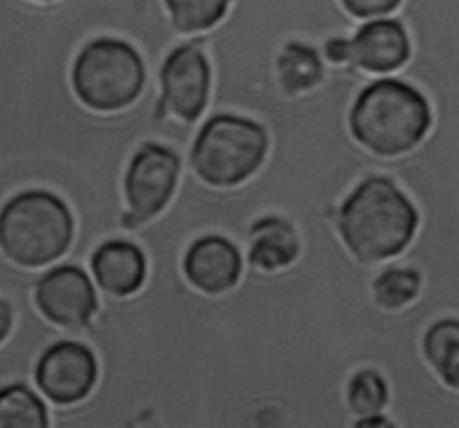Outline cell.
I'll use <instances>...</instances> for the list:
<instances>
[{
	"label": "cell",
	"instance_id": "1",
	"mask_svg": "<svg viewBox=\"0 0 459 428\" xmlns=\"http://www.w3.org/2000/svg\"><path fill=\"white\" fill-rule=\"evenodd\" d=\"M336 233L363 267L393 260L420 229V209L385 173L363 175L336 206Z\"/></svg>",
	"mask_w": 459,
	"mask_h": 428
},
{
	"label": "cell",
	"instance_id": "2",
	"mask_svg": "<svg viewBox=\"0 0 459 428\" xmlns=\"http://www.w3.org/2000/svg\"><path fill=\"white\" fill-rule=\"evenodd\" d=\"M433 126L429 97L397 74L372 76L352 99L348 128L354 142L377 157L415 151Z\"/></svg>",
	"mask_w": 459,
	"mask_h": 428
},
{
	"label": "cell",
	"instance_id": "3",
	"mask_svg": "<svg viewBox=\"0 0 459 428\" xmlns=\"http://www.w3.org/2000/svg\"><path fill=\"white\" fill-rule=\"evenodd\" d=\"M213 90L209 54L188 40H178L161 58L157 72V97L143 128V142L155 139L173 146L186 164L193 133L206 117Z\"/></svg>",
	"mask_w": 459,
	"mask_h": 428
},
{
	"label": "cell",
	"instance_id": "4",
	"mask_svg": "<svg viewBox=\"0 0 459 428\" xmlns=\"http://www.w3.org/2000/svg\"><path fill=\"white\" fill-rule=\"evenodd\" d=\"M74 231L70 205L45 187L21 188L0 205V254L30 272L65 258Z\"/></svg>",
	"mask_w": 459,
	"mask_h": 428
},
{
	"label": "cell",
	"instance_id": "5",
	"mask_svg": "<svg viewBox=\"0 0 459 428\" xmlns=\"http://www.w3.org/2000/svg\"><path fill=\"white\" fill-rule=\"evenodd\" d=\"M272 137L258 119L242 112H213L193 133L182 170L213 188H233L254 178L269 157Z\"/></svg>",
	"mask_w": 459,
	"mask_h": 428
},
{
	"label": "cell",
	"instance_id": "6",
	"mask_svg": "<svg viewBox=\"0 0 459 428\" xmlns=\"http://www.w3.org/2000/svg\"><path fill=\"white\" fill-rule=\"evenodd\" d=\"M70 88L88 110H126L137 103L146 88V63L130 40L94 36L72 58Z\"/></svg>",
	"mask_w": 459,
	"mask_h": 428
},
{
	"label": "cell",
	"instance_id": "7",
	"mask_svg": "<svg viewBox=\"0 0 459 428\" xmlns=\"http://www.w3.org/2000/svg\"><path fill=\"white\" fill-rule=\"evenodd\" d=\"M184 157L169 144L148 139L134 148L121 178L124 215L119 236H130L169 209L178 193Z\"/></svg>",
	"mask_w": 459,
	"mask_h": 428
},
{
	"label": "cell",
	"instance_id": "8",
	"mask_svg": "<svg viewBox=\"0 0 459 428\" xmlns=\"http://www.w3.org/2000/svg\"><path fill=\"white\" fill-rule=\"evenodd\" d=\"M31 301L40 317L56 328V341L92 321L99 310V290L88 267L63 258L40 269L31 287Z\"/></svg>",
	"mask_w": 459,
	"mask_h": 428
},
{
	"label": "cell",
	"instance_id": "9",
	"mask_svg": "<svg viewBox=\"0 0 459 428\" xmlns=\"http://www.w3.org/2000/svg\"><path fill=\"white\" fill-rule=\"evenodd\" d=\"M99 381L97 353L85 341H52L39 354L31 372V384L49 402V406H74L90 397Z\"/></svg>",
	"mask_w": 459,
	"mask_h": 428
},
{
	"label": "cell",
	"instance_id": "10",
	"mask_svg": "<svg viewBox=\"0 0 459 428\" xmlns=\"http://www.w3.org/2000/svg\"><path fill=\"white\" fill-rule=\"evenodd\" d=\"M184 281L209 296L227 294L245 274L242 249L222 233H204L193 238L179 260Z\"/></svg>",
	"mask_w": 459,
	"mask_h": 428
},
{
	"label": "cell",
	"instance_id": "11",
	"mask_svg": "<svg viewBox=\"0 0 459 428\" xmlns=\"http://www.w3.org/2000/svg\"><path fill=\"white\" fill-rule=\"evenodd\" d=\"M412 54L411 34L397 16L359 21L348 43L350 66L370 76L394 74Z\"/></svg>",
	"mask_w": 459,
	"mask_h": 428
},
{
	"label": "cell",
	"instance_id": "12",
	"mask_svg": "<svg viewBox=\"0 0 459 428\" xmlns=\"http://www.w3.org/2000/svg\"><path fill=\"white\" fill-rule=\"evenodd\" d=\"M88 272L101 294L128 299L148 278V258L137 240L112 236L99 242L88 258Z\"/></svg>",
	"mask_w": 459,
	"mask_h": 428
},
{
	"label": "cell",
	"instance_id": "13",
	"mask_svg": "<svg viewBox=\"0 0 459 428\" xmlns=\"http://www.w3.org/2000/svg\"><path fill=\"white\" fill-rule=\"evenodd\" d=\"M300 249H303L300 233L290 218L281 214L260 215L247 227L242 278L282 272L299 260Z\"/></svg>",
	"mask_w": 459,
	"mask_h": 428
},
{
	"label": "cell",
	"instance_id": "14",
	"mask_svg": "<svg viewBox=\"0 0 459 428\" xmlns=\"http://www.w3.org/2000/svg\"><path fill=\"white\" fill-rule=\"evenodd\" d=\"M276 83L285 97H303L314 92L327 76V63L321 49L303 39H290L273 58Z\"/></svg>",
	"mask_w": 459,
	"mask_h": 428
},
{
	"label": "cell",
	"instance_id": "15",
	"mask_svg": "<svg viewBox=\"0 0 459 428\" xmlns=\"http://www.w3.org/2000/svg\"><path fill=\"white\" fill-rule=\"evenodd\" d=\"M420 348L437 380L459 393V317H439L429 323Z\"/></svg>",
	"mask_w": 459,
	"mask_h": 428
},
{
	"label": "cell",
	"instance_id": "16",
	"mask_svg": "<svg viewBox=\"0 0 459 428\" xmlns=\"http://www.w3.org/2000/svg\"><path fill=\"white\" fill-rule=\"evenodd\" d=\"M421 274L412 265L388 260L375 267L370 278L372 303L384 312H399L415 303L421 294Z\"/></svg>",
	"mask_w": 459,
	"mask_h": 428
},
{
	"label": "cell",
	"instance_id": "17",
	"mask_svg": "<svg viewBox=\"0 0 459 428\" xmlns=\"http://www.w3.org/2000/svg\"><path fill=\"white\" fill-rule=\"evenodd\" d=\"M0 428H49V402L27 381L0 386Z\"/></svg>",
	"mask_w": 459,
	"mask_h": 428
},
{
	"label": "cell",
	"instance_id": "18",
	"mask_svg": "<svg viewBox=\"0 0 459 428\" xmlns=\"http://www.w3.org/2000/svg\"><path fill=\"white\" fill-rule=\"evenodd\" d=\"M390 402V386L384 372L372 366H361L345 384V404L354 420L385 413Z\"/></svg>",
	"mask_w": 459,
	"mask_h": 428
},
{
	"label": "cell",
	"instance_id": "19",
	"mask_svg": "<svg viewBox=\"0 0 459 428\" xmlns=\"http://www.w3.org/2000/svg\"><path fill=\"white\" fill-rule=\"evenodd\" d=\"M233 0H161L170 25L179 36L209 31L224 21Z\"/></svg>",
	"mask_w": 459,
	"mask_h": 428
},
{
	"label": "cell",
	"instance_id": "20",
	"mask_svg": "<svg viewBox=\"0 0 459 428\" xmlns=\"http://www.w3.org/2000/svg\"><path fill=\"white\" fill-rule=\"evenodd\" d=\"M341 7L357 21H368V18L393 16L403 0H339Z\"/></svg>",
	"mask_w": 459,
	"mask_h": 428
},
{
	"label": "cell",
	"instance_id": "21",
	"mask_svg": "<svg viewBox=\"0 0 459 428\" xmlns=\"http://www.w3.org/2000/svg\"><path fill=\"white\" fill-rule=\"evenodd\" d=\"M13 323H16V312H13L12 303L0 299V345L12 336Z\"/></svg>",
	"mask_w": 459,
	"mask_h": 428
},
{
	"label": "cell",
	"instance_id": "22",
	"mask_svg": "<svg viewBox=\"0 0 459 428\" xmlns=\"http://www.w3.org/2000/svg\"><path fill=\"white\" fill-rule=\"evenodd\" d=\"M352 428H394L393 420H390L385 413H379V415L361 417V420H354Z\"/></svg>",
	"mask_w": 459,
	"mask_h": 428
},
{
	"label": "cell",
	"instance_id": "23",
	"mask_svg": "<svg viewBox=\"0 0 459 428\" xmlns=\"http://www.w3.org/2000/svg\"><path fill=\"white\" fill-rule=\"evenodd\" d=\"M36 3H52V0H36Z\"/></svg>",
	"mask_w": 459,
	"mask_h": 428
}]
</instances>
